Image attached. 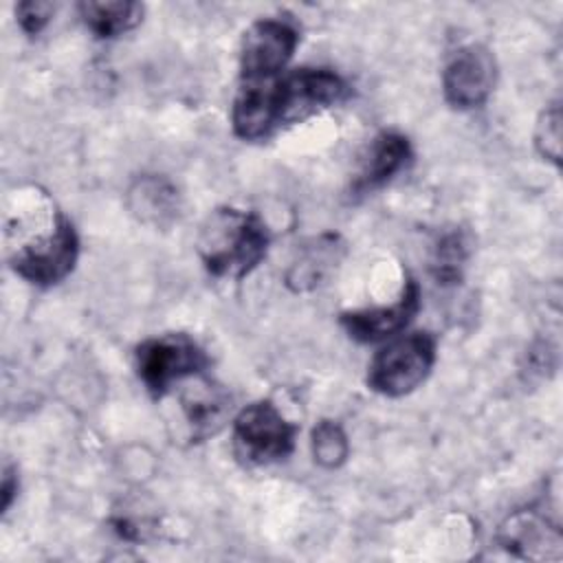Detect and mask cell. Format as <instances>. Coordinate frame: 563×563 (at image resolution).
<instances>
[{
	"mask_svg": "<svg viewBox=\"0 0 563 563\" xmlns=\"http://www.w3.org/2000/svg\"><path fill=\"white\" fill-rule=\"evenodd\" d=\"M77 255V233L64 216H57L51 233L40 235L35 242L20 246L11 255V266L26 282L48 286L57 284L73 271Z\"/></svg>",
	"mask_w": 563,
	"mask_h": 563,
	"instance_id": "obj_5",
	"label": "cell"
},
{
	"mask_svg": "<svg viewBox=\"0 0 563 563\" xmlns=\"http://www.w3.org/2000/svg\"><path fill=\"white\" fill-rule=\"evenodd\" d=\"M205 350L187 334H163L136 347V369L154 396H163L174 383L207 367Z\"/></svg>",
	"mask_w": 563,
	"mask_h": 563,
	"instance_id": "obj_3",
	"label": "cell"
},
{
	"mask_svg": "<svg viewBox=\"0 0 563 563\" xmlns=\"http://www.w3.org/2000/svg\"><path fill=\"white\" fill-rule=\"evenodd\" d=\"M501 543L508 550H517L523 556L534 559V550H543V545H552L559 550L561 545V534L559 528L548 526L545 519L532 515V512H519L510 517L499 532Z\"/></svg>",
	"mask_w": 563,
	"mask_h": 563,
	"instance_id": "obj_13",
	"label": "cell"
},
{
	"mask_svg": "<svg viewBox=\"0 0 563 563\" xmlns=\"http://www.w3.org/2000/svg\"><path fill=\"white\" fill-rule=\"evenodd\" d=\"M79 13L95 35L117 37L141 22L143 7L128 0H88L79 4Z\"/></svg>",
	"mask_w": 563,
	"mask_h": 563,
	"instance_id": "obj_12",
	"label": "cell"
},
{
	"mask_svg": "<svg viewBox=\"0 0 563 563\" xmlns=\"http://www.w3.org/2000/svg\"><path fill=\"white\" fill-rule=\"evenodd\" d=\"M418 308H420V288L413 279H409L396 303H391L389 308L380 306V308L343 312L341 325L352 339L361 343H372L400 332L413 319Z\"/></svg>",
	"mask_w": 563,
	"mask_h": 563,
	"instance_id": "obj_9",
	"label": "cell"
},
{
	"mask_svg": "<svg viewBox=\"0 0 563 563\" xmlns=\"http://www.w3.org/2000/svg\"><path fill=\"white\" fill-rule=\"evenodd\" d=\"M310 446H312L314 462L323 468L341 466L347 460V453H350L345 431L332 420L317 422V427L312 429Z\"/></svg>",
	"mask_w": 563,
	"mask_h": 563,
	"instance_id": "obj_16",
	"label": "cell"
},
{
	"mask_svg": "<svg viewBox=\"0 0 563 563\" xmlns=\"http://www.w3.org/2000/svg\"><path fill=\"white\" fill-rule=\"evenodd\" d=\"M411 156L409 141L398 132H383L374 139L365 167L358 176V189H374L398 174Z\"/></svg>",
	"mask_w": 563,
	"mask_h": 563,
	"instance_id": "obj_11",
	"label": "cell"
},
{
	"mask_svg": "<svg viewBox=\"0 0 563 563\" xmlns=\"http://www.w3.org/2000/svg\"><path fill=\"white\" fill-rule=\"evenodd\" d=\"M299 35L284 20H257L249 26L240 48L244 81H268L288 64Z\"/></svg>",
	"mask_w": 563,
	"mask_h": 563,
	"instance_id": "obj_7",
	"label": "cell"
},
{
	"mask_svg": "<svg viewBox=\"0 0 563 563\" xmlns=\"http://www.w3.org/2000/svg\"><path fill=\"white\" fill-rule=\"evenodd\" d=\"M497 66L488 48L473 44L460 48L442 75L444 97L455 108H475L484 103L495 86Z\"/></svg>",
	"mask_w": 563,
	"mask_h": 563,
	"instance_id": "obj_8",
	"label": "cell"
},
{
	"mask_svg": "<svg viewBox=\"0 0 563 563\" xmlns=\"http://www.w3.org/2000/svg\"><path fill=\"white\" fill-rule=\"evenodd\" d=\"M233 440L240 457L253 464H268L292 451L295 427L271 400H260L235 416Z\"/></svg>",
	"mask_w": 563,
	"mask_h": 563,
	"instance_id": "obj_4",
	"label": "cell"
},
{
	"mask_svg": "<svg viewBox=\"0 0 563 563\" xmlns=\"http://www.w3.org/2000/svg\"><path fill=\"white\" fill-rule=\"evenodd\" d=\"M139 205H136V211H141L143 218H156L161 220V216L169 213L174 207V191L172 189H165L158 180H145L139 185V194H132Z\"/></svg>",
	"mask_w": 563,
	"mask_h": 563,
	"instance_id": "obj_18",
	"label": "cell"
},
{
	"mask_svg": "<svg viewBox=\"0 0 563 563\" xmlns=\"http://www.w3.org/2000/svg\"><path fill=\"white\" fill-rule=\"evenodd\" d=\"M15 493H18V479H15V475H13L11 468H4L2 486H0V508H2V512L9 510V506H11Z\"/></svg>",
	"mask_w": 563,
	"mask_h": 563,
	"instance_id": "obj_20",
	"label": "cell"
},
{
	"mask_svg": "<svg viewBox=\"0 0 563 563\" xmlns=\"http://www.w3.org/2000/svg\"><path fill=\"white\" fill-rule=\"evenodd\" d=\"M229 398L220 387H213L209 380L200 383L196 387H189L183 394V411L198 435L213 433L224 416H227Z\"/></svg>",
	"mask_w": 563,
	"mask_h": 563,
	"instance_id": "obj_14",
	"label": "cell"
},
{
	"mask_svg": "<svg viewBox=\"0 0 563 563\" xmlns=\"http://www.w3.org/2000/svg\"><path fill=\"white\" fill-rule=\"evenodd\" d=\"M534 143L541 156H545L552 163H561V108L559 103H552L543 110L537 123Z\"/></svg>",
	"mask_w": 563,
	"mask_h": 563,
	"instance_id": "obj_17",
	"label": "cell"
},
{
	"mask_svg": "<svg viewBox=\"0 0 563 563\" xmlns=\"http://www.w3.org/2000/svg\"><path fill=\"white\" fill-rule=\"evenodd\" d=\"M231 123L233 132L244 141H255L271 134L279 125L275 79L244 81L231 108Z\"/></svg>",
	"mask_w": 563,
	"mask_h": 563,
	"instance_id": "obj_10",
	"label": "cell"
},
{
	"mask_svg": "<svg viewBox=\"0 0 563 563\" xmlns=\"http://www.w3.org/2000/svg\"><path fill=\"white\" fill-rule=\"evenodd\" d=\"M435 363V339L429 332H413L385 345L369 363L367 385L383 396L413 391Z\"/></svg>",
	"mask_w": 563,
	"mask_h": 563,
	"instance_id": "obj_2",
	"label": "cell"
},
{
	"mask_svg": "<svg viewBox=\"0 0 563 563\" xmlns=\"http://www.w3.org/2000/svg\"><path fill=\"white\" fill-rule=\"evenodd\" d=\"M336 238L328 235L317 240V244L308 246L303 257L290 266L288 284H292L297 290L310 288L323 279V275L336 264Z\"/></svg>",
	"mask_w": 563,
	"mask_h": 563,
	"instance_id": "obj_15",
	"label": "cell"
},
{
	"mask_svg": "<svg viewBox=\"0 0 563 563\" xmlns=\"http://www.w3.org/2000/svg\"><path fill=\"white\" fill-rule=\"evenodd\" d=\"M268 249V229L260 216L240 209H216L202 224L198 251L216 277L240 279L249 275Z\"/></svg>",
	"mask_w": 563,
	"mask_h": 563,
	"instance_id": "obj_1",
	"label": "cell"
},
{
	"mask_svg": "<svg viewBox=\"0 0 563 563\" xmlns=\"http://www.w3.org/2000/svg\"><path fill=\"white\" fill-rule=\"evenodd\" d=\"M53 11H55V7L51 2H44V0H26V2H20L15 7L18 22L29 35L40 33L48 24V20L53 18Z\"/></svg>",
	"mask_w": 563,
	"mask_h": 563,
	"instance_id": "obj_19",
	"label": "cell"
},
{
	"mask_svg": "<svg viewBox=\"0 0 563 563\" xmlns=\"http://www.w3.org/2000/svg\"><path fill=\"white\" fill-rule=\"evenodd\" d=\"M347 92L345 81L325 68H299L282 79H275L277 121L295 123L328 106L339 103Z\"/></svg>",
	"mask_w": 563,
	"mask_h": 563,
	"instance_id": "obj_6",
	"label": "cell"
}]
</instances>
